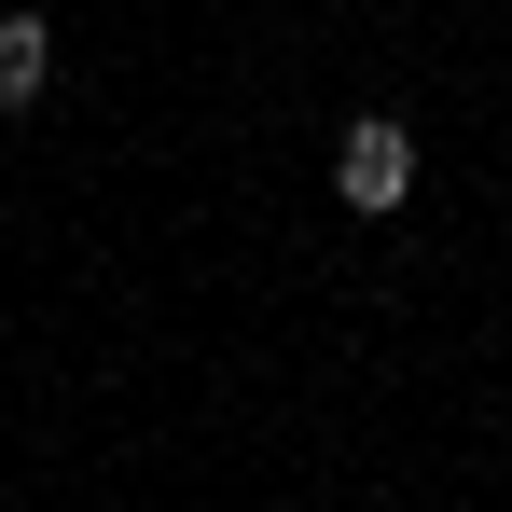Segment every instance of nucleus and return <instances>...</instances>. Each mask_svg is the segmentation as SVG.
I'll return each mask as SVG.
<instances>
[{"instance_id":"f257e3e1","label":"nucleus","mask_w":512,"mask_h":512,"mask_svg":"<svg viewBox=\"0 0 512 512\" xmlns=\"http://www.w3.org/2000/svg\"><path fill=\"white\" fill-rule=\"evenodd\" d=\"M333 194H346V208H402V194H416V139H402L388 111H360L346 153H333Z\"/></svg>"},{"instance_id":"f03ea898","label":"nucleus","mask_w":512,"mask_h":512,"mask_svg":"<svg viewBox=\"0 0 512 512\" xmlns=\"http://www.w3.org/2000/svg\"><path fill=\"white\" fill-rule=\"evenodd\" d=\"M42 84H56V42H42V14H0V111H28Z\"/></svg>"}]
</instances>
